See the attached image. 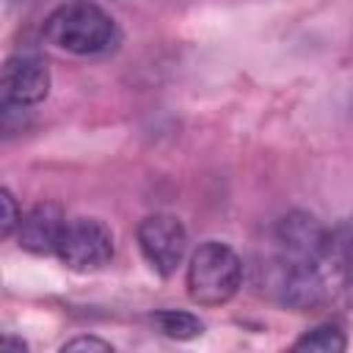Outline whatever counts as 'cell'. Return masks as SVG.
Segmentation results:
<instances>
[{
  "instance_id": "obj_13",
  "label": "cell",
  "mask_w": 353,
  "mask_h": 353,
  "mask_svg": "<svg viewBox=\"0 0 353 353\" xmlns=\"http://www.w3.org/2000/svg\"><path fill=\"white\" fill-rule=\"evenodd\" d=\"M63 350H99V353H108V350H113V345L105 342V339H97V336H74V339H69L63 345Z\"/></svg>"
},
{
  "instance_id": "obj_1",
  "label": "cell",
  "mask_w": 353,
  "mask_h": 353,
  "mask_svg": "<svg viewBox=\"0 0 353 353\" xmlns=\"http://www.w3.org/2000/svg\"><path fill=\"white\" fill-rule=\"evenodd\" d=\"M44 39L72 55H97L119 41L113 17L91 0H72L58 6L44 19Z\"/></svg>"
},
{
  "instance_id": "obj_4",
  "label": "cell",
  "mask_w": 353,
  "mask_h": 353,
  "mask_svg": "<svg viewBox=\"0 0 353 353\" xmlns=\"http://www.w3.org/2000/svg\"><path fill=\"white\" fill-rule=\"evenodd\" d=\"M331 229L323 226L312 212L292 210L276 226L279 262L284 265H323L328 256Z\"/></svg>"
},
{
  "instance_id": "obj_2",
  "label": "cell",
  "mask_w": 353,
  "mask_h": 353,
  "mask_svg": "<svg viewBox=\"0 0 353 353\" xmlns=\"http://www.w3.org/2000/svg\"><path fill=\"white\" fill-rule=\"evenodd\" d=\"M243 281V262L232 245L207 240L201 243L188 265V295L199 306H221L232 301Z\"/></svg>"
},
{
  "instance_id": "obj_5",
  "label": "cell",
  "mask_w": 353,
  "mask_h": 353,
  "mask_svg": "<svg viewBox=\"0 0 353 353\" xmlns=\"http://www.w3.org/2000/svg\"><path fill=\"white\" fill-rule=\"evenodd\" d=\"M135 237H138L141 254L160 276H171L182 265L188 251V232L176 215H168V212L146 215L138 223Z\"/></svg>"
},
{
  "instance_id": "obj_12",
  "label": "cell",
  "mask_w": 353,
  "mask_h": 353,
  "mask_svg": "<svg viewBox=\"0 0 353 353\" xmlns=\"http://www.w3.org/2000/svg\"><path fill=\"white\" fill-rule=\"evenodd\" d=\"M0 204H3V215H0L3 237H11V234H14V229H17V226H19V221H22V212H19L17 199L11 196V190H8V188H3V190H0Z\"/></svg>"
},
{
  "instance_id": "obj_11",
  "label": "cell",
  "mask_w": 353,
  "mask_h": 353,
  "mask_svg": "<svg viewBox=\"0 0 353 353\" xmlns=\"http://www.w3.org/2000/svg\"><path fill=\"white\" fill-rule=\"evenodd\" d=\"M325 262H334L342 273H345V268L353 265V218H347V221H342L339 226L331 229Z\"/></svg>"
},
{
  "instance_id": "obj_3",
  "label": "cell",
  "mask_w": 353,
  "mask_h": 353,
  "mask_svg": "<svg viewBox=\"0 0 353 353\" xmlns=\"http://www.w3.org/2000/svg\"><path fill=\"white\" fill-rule=\"evenodd\" d=\"M55 254L77 273L102 270L113 259V232L99 218H72L63 226Z\"/></svg>"
},
{
  "instance_id": "obj_9",
  "label": "cell",
  "mask_w": 353,
  "mask_h": 353,
  "mask_svg": "<svg viewBox=\"0 0 353 353\" xmlns=\"http://www.w3.org/2000/svg\"><path fill=\"white\" fill-rule=\"evenodd\" d=\"M292 347L295 350H314V353H342L347 347V339H345L339 325L323 323V325L306 331L301 339H295Z\"/></svg>"
},
{
  "instance_id": "obj_14",
  "label": "cell",
  "mask_w": 353,
  "mask_h": 353,
  "mask_svg": "<svg viewBox=\"0 0 353 353\" xmlns=\"http://www.w3.org/2000/svg\"><path fill=\"white\" fill-rule=\"evenodd\" d=\"M345 298H347V303L353 306V265L345 268Z\"/></svg>"
},
{
  "instance_id": "obj_7",
  "label": "cell",
  "mask_w": 353,
  "mask_h": 353,
  "mask_svg": "<svg viewBox=\"0 0 353 353\" xmlns=\"http://www.w3.org/2000/svg\"><path fill=\"white\" fill-rule=\"evenodd\" d=\"M63 226H66V212L61 204L55 201H41L36 207H30L19 226H17V240H19V248L30 251V254H55L58 248V240L63 234Z\"/></svg>"
},
{
  "instance_id": "obj_6",
  "label": "cell",
  "mask_w": 353,
  "mask_h": 353,
  "mask_svg": "<svg viewBox=\"0 0 353 353\" xmlns=\"http://www.w3.org/2000/svg\"><path fill=\"white\" fill-rule=\"evenodd\" d=\"M3 102L11 105H36L50 94V69L39 55H11L0 77Z\"/></svg>"
},
{
  "instance_id": "obj_8",
  "label": "cell",
  "mask_w": 353,
  "mask_h": 353,
  "mask_svg": "<svg viewBox=\"0 0 353 353\" xmlns=\"http://www.w3.org/2000/svg\"><path fill=\"white\" fill-rule=\"evenodd\" d=\"M279 301L295 312H309L323 303L325 298V279L320 265H284L276 281Z\"/></svg>"
},
{
  "instance_id": "obj_10",
  "label": "cell",
  "mask_w": 353,
  "mask_h": 353,
  "mask_svg": "<svg viewBox=\"0 0 353 353\" xmlns=\"http://www.w3.org/2000/svg\"><path fill=\"white\" fill-rule=\"evenodd\" d=\"M154 323L160 325V331L171 339H193L204 331V323L190 314V312H179V309H165L154 314Z\"/></svg>"
}]
</instances>
